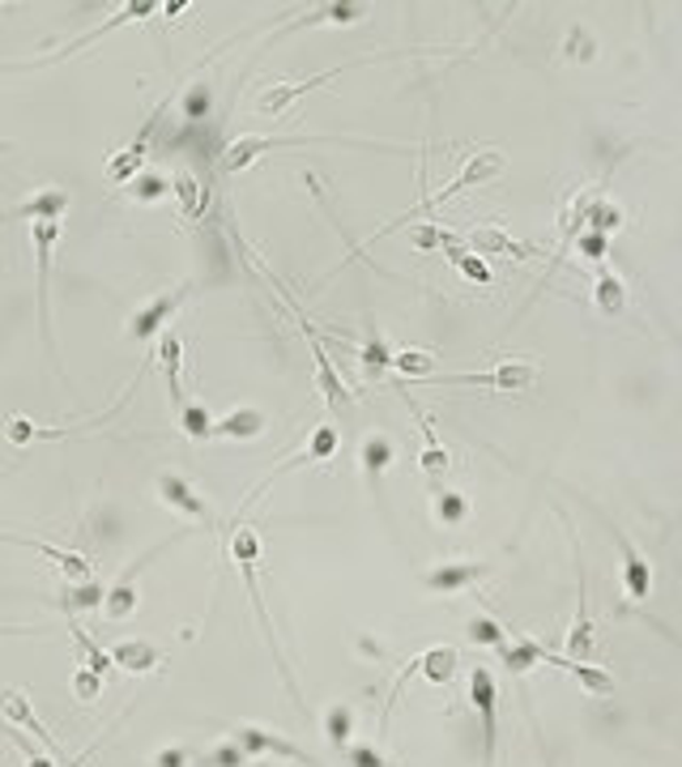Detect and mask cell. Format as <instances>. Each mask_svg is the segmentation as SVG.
Segmentation results:
<instances>
[{
  "label": "cell",
  "instance_id": "277c9868",
  "mask_svg": "<svg viewBox=\"0 0 682 767\" xmlns=\"http://www.w3.org/2000/svg\"><path fill=\"white\" fill-rule=\"evenodd\" d=\"M291 145H355V150H371V141H350V137H235L222 150L218 166L226 175H240L269 150H291Z\"/></svg>",
  "mask_w": 682,
  "mask_h": 767
},
{
  "label": "cell",
  "instance_id": "60d3db41",
  "mask_svg": "<svg viewBox=\"0 0 682 767\" xmlns=\"http://www.w3.org/2000/svg\"><path fill=\"white\" fill-rule=\"evenodd\" d=\"M593 55H598V39H593L584 27L568 30V39H563V60H572V64H589Z\"/></svg>",
  "mask_w": 682,
  "mask_h": 767
},
{
  "label": "cell",
  "instance_id": "cb8c5ba5",
  "mask_svg": "<svg viewBox=\"0 0 682 767\" xmlns=\"http://www.w3.org/2000/svg\"><path fill=\"white\" fill-rule=\"evenodd\" d=\"M367 9L363 4H320V9H312V13H303V18H295V22H286V27L277 30V34H291V30H312V27H350V22H358Z\"/></svg>",
  "mask_w": 682,
  "mask_h": 767
},
{
  "label": "cell",
  "instance_id": "db71d44e",
  "mask_svg": "<svg viewBox=\"0 0 682 767\" xmlns=\"http://www.w3.org/2000/svg\"><path fill=\"white\" fill-rule=\"evenodd\" d=\"M27 767H55V759H48V755H34V750H30V764Z\"/></svg>",
  "mask_w": 682,
  "mask_h": 767
},
{
  "label": "cell",
  "instance_id": "7dc6e473",
  "mask_svg": "<svg viewBox=\"0 0 682 767\" xmlns=\"http://www.w3.org/2000/svg\"><path fill=\"white\" fill-rule=\"evenodd\" d=\"M4 439H9L13 448H27V443L39 439V422L27 418V413H9V418H4Z\"/></svg>",
  "mask_w": 682,
  "mask_h": 767
},
{
  "label": "cell",
  "instance_id": "8992f818",
  "mask_svg": "<svg viewBox=\"0 0 682 767\" xmlns=\"http://www.w3.org/2000/svg\"><path fill=\"white\" fill-rule=\"evenodd\" d=\"M192 282H180L175 290H166V295H159V299H150L145 307H136L133 316H129V329H124V337L129 341H154L163 329H171V320L180 316V307L192 299Z\"/></svg>",
  "mask_w": 682,
  "mask_h": 767
},
{
  "label": "cell",
  "instance_id": "836d02e7",
  "mask_svg": "<svg viewBox=\"0 0 682 767\" xmlns=\"http://www.w3.org/2000/svg\"><path fill=\"white\" fill-rule=\"evenodd\" d=\"M69 631H73V644H78V653H82V665H85V669H94L99 678H108V669H115V665H111V653H108V648H103V644H99V640H94L90 631L78 627V623H69Z\"/></svg>",
  "mask_w": 682,
  "mask_h": 767
},
{
  "label": "cell",
  "instance_id": "2e32d148",
  "mask_svg": "<svg viewBox=\"0 0 682 767\" xmlns=\"http://www.w3.org/2000/svg\"><path fill=\"white\" fill-rule=\"evenodd\" d=\"M0 542H9V546H27V550H34V554H43L48 563H55V567L64 572L69 584L90 580V572H94V563H90L85 554H78V550H60V546H52V542H34V538H18V533H0Z\"/></svg>",
  "mask_w": 682,
  "mask_h": 767
},
{
  "label": "cell",
  "instance_id": "f546056e",
  "mask_svg": "<svg viewBox=\"0 0 682 767\" xmlns=\"http://www.w3.org/2000/svg\"><path fill=\"white\" fill-rule=\"evenodd\" d=\"M457 665H461V657H457V648H444V644H436V648H427V653H418V674L427 678V683H452L457 678Z\"/></svg>",
  "mask_w": 682,
  "mask_h": 767
},
{
  "label": "cell",
  "instance_id": "816d5d0a",
  "mask_svg": "<svg viewBox=\"0 0 682 767\" xmlns=\"http://www.w3.org/2000/svg\"><path fill=\"white\" fill-rule=\"evenodd\" d=\"M576 247H580L589 260H605V247H610V239H605V235H593V231H580V235H576Z\"/></svg>",
  "mask_w": 682,
  "mask_h": 767
},
{
  "label": "cell",
  "instance_id": "4fadbf2b",
  "mask_svg": "<svg viewBox=\"0 0 682 767\" xmlns=\"http://www.w3.org/2000/svg\"><path fill=\"white\" fill-rule=\"evenodd\" d=\"M601 521H605V517H601ZM605 529H610L614 546L623 554V589H628V597L631 602H649V597H653V567H649V559L635 550V542H631L614 521H605Z\"/></svg>",
  "mask_w": 682,
  "mask_h": 767
},
{
  "label": "cell",
  "instance_id": "9c48e42d",
  "mask_svg": "<svg viewBox=\"0 0 682 767\" xmlns=\"http://www.w3.org/2000/svg\"><path fill=\"white\" fill-rule=\"evenodd\" d=\"M171 546V542H159V546H150L136 563H129L124 572H120V580L108 589V597H103V614H108L111 623H124V618H133L136 614V602H141V593H136V575L145 572V563H154L163 550Z\"/></svg>",
  "mask_w": 682,
  "mask_h": 767
},
{
  "label": "cell",
  "instance_id": "8d00e7d4",
  "mask_svg": "<svg viewBox=\"0 0 682 767\" xmlns=\"http://www.w3.org/2000/svg\"><path fill=\"white\" fill-rule=\"evenodd\" d=\"M175 418H180V431L189 439H210V431H214V413L205 410V401H184L180 410H175Z\"/></svg>",
  "mask_w": 682,
  "mask_h": 767
},
{
  "label": "cell",
  "instance_id": "f1b7e54d",
  "mask_svg": "<svg viewBox=\"0 0 682 767\" xmlns=\"http://www.w3.org/2000/svg\"><path fill=\"white\" fill-rule=\"evenodd\" d=\"M431 517H436L444 529H457V524L469 521V499L452 487H431Z\"/></svg>",
  "mask_w": 682,
  "mask_h": 767
},
{
  "label": "cell",
  "instance_id": "9f6ffc18",
  "mask_svg": "<svg viewBox=\"0 0 682 767\" xmlns=\"http://www.w3.org/2000/svg\"><path fill=\"white\" fill-rule=\"evenodd\" d=\"M0 631H4V627H0Z\"/></svg>",
  "mask_w": 682,
  "mask_h": 767
},
{
  "label": "cell",
  "instance_id": "7bdbcfd3",
  "mask_svg": "<svg viewBox=\"0 0 682 767\" xmlns=\"http://www.w3.org/2000/svg\"><path fill=\"white\" fill-rule=\"evenodd\" d=\"M337 443H342V436H337V427H333V422H320V427L312 431V439H307L303 448L312 452V466H320V461H328V457L337 452Z\"/></svg>",
  "mask_w": 682,
  "mask_h": 767
},
{
  "label": "cell",
  "instance_id": "8fae6325",
  "mask_svg": "<svg viewBox=\"0 0 682 767\" xmlns=\"http://www.w3.org/2000/svg\"><path fill=\"white\" fill-rule=\"evenodd\" d=\"M154 491H159V503H166L171 512H180V517H189V521H201L205 529H214V508L205 503V494L192 491L189 478H180V473H159Z\"/></svg>",
  "mask_w": 682,
  "mask_h": 767
},
{
  "label": "cell",
  "instance_id": "9a60e30c",
  "mask_svg": "<svg viewBox=\"0 0 682 767\" xmlns=\"http://www.w3.org/2000/svg\"><path fill=\"white\" fill-rule=\"evenodd\" d=\"M64 209H69V192L64 188H39L34 196L27 201H18L13 209H0V226H9V222H60L64 218Z\"/></svg>",
  "mask_w": 682,
  "mask_h": 767
},
{
  "label": "cell",
  "instance_id": "e0dca14e",
  "mask_svg": "<svg viewBox=\"0 0 682 767\" xmlns=\"http://www.w3.org/2000/svg\"><path fill=\"white\" fill-rule=\"evenodd\" d=\"M154 362L163 367V380H166V392H171V410L184 406V384H180V367H184V341L175 329H163L154 337Z\"/></svg>",
  "mask_w": 682,
  "mask_h": 767
},
{
  "label": "cell",
  "instance_id": "f6af8a7d",
  "mask_svg": "<svg viewBox=\"0 0 682 767\" xmlns=\"http://www.w3.org/2000/svg\"><path fill=\"white\" fill-rule=\"evenodd\" d=\"M247 764H252V759H247L235 742H222L210 755H196V764L192 767H247Z\"/></svg>",
  "mask_w": 682,
  "mask_h": 767
},
{
  "label": "cell",
  "instance_id": "ab89813d",
  "mask_svg": "<svg viewBox=\"0 0 682 767\" xmlns=\"http://www.w3.org/2000/svg\"><path fill=\"white\" fill-rule=\"evenodd\" d=\"M129 196H133L136 205H154V201L171 196V184H166L159 171H141L133 184H129Z\"/></svg>",
  "mask_w": 682,
  "mask_h": 767
},
{
  "label": "cell",
  "instance_id": "7402d4cb",
  "mask_svg": "<svg viewBox=\"0 0 682 767\" xmlns=\"http://www.w3.org/2000/svg\"><path fill=\"white\" fill-rule=\"evenodd\" d=\"M358 466H363V473H367L371 491L380 494V478L397 466V443H393L388 436H367L363 443H358Z\"/></svg>",
  "mask_w": 682,
  "mask_h": 767
},
{
  "label": "cell",
  "instance_id": "f5cc1de1",
  "mask_svg": "<svg viewBox=\"0 0 682 767\" xmlns=\"http://www.w3.org/2000/svg\"><path fill=\"white\" fill-rule=\"evenodd\" d=\"M94 750H99V742H94V746H85L82 755H73V759H69V767H85V764H90V755H94Z\"/></svg>",
  "mask_w": 682,
  "mask_h": 767
},
{
  "label": "cell",
  "instance_id": "f35d334b",
  "mask_svg": "<svg viewBox=\"0 0 682 767\" xmlns=\"http://www.w3.org/2000/svg\"><path fill=\"white\" fill-rule=\"evenodd\" d=\"M180 111H184V120H210V111H214V85L210 82H192L184 90V99H180Z\"/></svg>",
  "mask_w": 682,
  "mask_h": 767
},
{
  "label": "cell",
  "instance_id": "74e56055",
  "mask_svg": "<svg viewBox=\"0 0 682 767\" xmlns=\"http://www.w3.org/2000/svg\"><path fill=\"white\" fill-rule=\"evenodd\" d=\"M350 734H355V708L350 704H333L325 713V738L333 750L350 746Z\"/></svg>",
  "mask_w": 682,
  "mask_h": 767
},
{
  "label": "cell",
  "instance_id": "ba28073f",
  "mask_svg": "<svg viewBox=\"0 0 682 767\" xmlns=\"http://www.w3.org/2000/svg\"><path fill=\"white\" fill-rule=\"evenodd\" d=\"M469 699L482 720V767H495V750H499V686L487 665L469 669Z\"/></svg>",
  "mask_w": 682,
  "mask_h": 767
},
{
  "label": "cell",
  "instance_id": "1f68e13d",
  "mask_svg": "<svg viewBox=\"0 0 682 767\" xmlns=\"http://www.w3.org/2000/svg\"><path fill=\"white\" fill-rule=\"evenodd\" d=\"M593 303H598L601 316H623V307H628V286H623V277L610 274V269H601L598 274V290H593Z\"/></svg>",
  "mask_w": 682,
  "mask_h": 767
},
{
  "label": "cell",
  "instance_id": "5bb4252c",
  "mask_svg": "<svg viewBox=\"0 0 682 767\" xmlns=\"http://www.w3.org/2000/svg\"><path fill=\"white\" fill-rule=\"evenodd\" d=\"M465 247H469L474 256H512V260H538V256H546L542 247L520 244V239H512V235L499 231V226H474V231L465 235Z\"/></svg>",
  "mask_w": 682,
  "mask_h": 767
},
{
  "label": "cell",
  "instance_id": "7a4b0ae2",
  "mask_svg": "<svg viewBox=\"0 0 682 767\" xmlns=\"http://www.w3.org/2000/svg\"><path fill=\"white\" fill-rule=\"evenodd\" d=\"M60 244V222H30V247H34V269H39V337H43V350L52 358L55 376L64 380V362H60V350H55L52 337V252Z\"/></svg>",
  "mask_w": 682,
  "mask_h": 767
},
{
  "label": "cell",
  "instance_id": "d4e9b609",
  "mask_svg": "<svg viewBox=\"0 0 682 767\" xmlns=\"http://www.w3.org/2000/svg\"><path fill=\"white\" fill-rule=\"evenodd\" d=\"M111 665H120L124 674H154V669H163V653L145 640H124L111 648Z\"/></svg>",
  "mask_w": 682,
  "mask_h": 767
},
{
  "label": "cell",
  "instance_id": "7c38bea8",
  "mask_svg": "<svg viewBox=\"0 0 682 767\" xmlns=\"http://www.w3.org/2000/svg\"><path fill=\"white\" fill-rule=\"evenodd\" d=\"M303 337L312 341V355H316V388H320L325 406L333 413L350 410V406H355V392L342 384V376H337V367H333V358H328V350H325V341H320V333L303 320Z\"/></svg>",
  "mask_w": 682,
  "mask_h": 767
},
{
  "label": "cell",
  "instance_id": "d6a6232c",
  "mask_svg": "<svg viewBox=\"0 0 682 767\" xmlns=\"http://www.w3.org/2000/svg\"><path fill=\"white\" fill-rule=\"evenodd\" d=\"M444 256H448V265H452L461 277H469V282H478V286H491V282H495L491 269H487V260H482V256H474V252H469L461 239L444 247Z\"/></svg>",
  "mask_w": 682,
  "mask_h": 767
},
{
  "label": "cell",
  "instance_id": "d6986e66",
  "mask_svg": "<svg viewBox=\"0 0 682 767\" xmlns=\"http://www.w3.org/2000/svg\"><path fill=\"white\" fill-rule=\"evenodd\" d=\"M163 111H166V103L150 120H145V129L136 133V141L133 145H124L115 158L108 163V180L111 184H133L136 175H141V163H145V145H150V137H154V129H159V120H163Z\"/></svg>",
  "mask_w": 682,
  "mask_h": 767
},
{
  "label": "cell",
  "instance_id": "603a6c76",
  "mask_svg": "<svg viewBox=\"0 0 682 767\" xmlns=\"http://www.w3.org/2000/svg\"><path fill=\"white\" fill-rule=\"evenodd\" d=\"M265 427H269V418L261 410H252V406H244V410H231L222 413V418H214L210 439H261Z\"/></svg>",
  "mask_w": 682,
  "mask_h": 767
},
{
  "label": "cell",
  "instance_id": "f907efd6",
  "mask_svg": "<svg viewBox=\"0 0 682 767\" xmlns=\"http://www.w3.org/2000/svg\"><path fill=\"white\" fill-rule=\"evenodd\" d=\"M192 764H196L192 746H163V750L150 759V767H192Z\"/></svg>",
  "mask_w": 682,
  "mask_h": 767
},
{
  "label": "cell",
  "instance_id": "4316f807",
  "mask_svg": "<svg viewBox=\"0 0 682 767\" xmlns=\"http://www.w3.org/2000/svg\"><path fill=\"white\" fill-rule=\"evenodd\" d=\"M499 657H503V665L512 669V674H529L533 665H546V657H550V648L546 644H538V640H529V635H512V644H503L499 648Z\"/></svg>",
  "mask_w": 682,
  "mask_h": 767
},
{
  "label": "cell",
  "instance_id": "c3c4849f",
  "mask_svg": "<svg viewBox=\"0 0 682 767\" xmlns=\"http://www.w3.org/2000/svg\"><path fill=\"white\" fill-rule=\"evenodd\" d=\"M73 695H78L82 704H94V699L103 695V678H99L94 669H85V665H82V669L73 674Z\"/></svg>",
  "mask_w": 682,
  "mask_h": 767
},
{
  "label": "cell",
  "instance_id": "44dd1931",
  "mask_svg": "<svg viewBox=\"0 0 682 767\" xmlns=\"http://www.w3.org/2000/svg\"><path fill=\"white\" fill-rule=\"evenodd\" d=\"M0 713L9 716V725H18V729H27V734H34V738H39L43 746H48V750H52L55 759H64V750H60L52 734L43 729V720L34 716V708H30V699L22 695V691H18V686H4V691H0Z\"/></svg>",
  "mask_w": 682,
  "mask_h": 767
},
{
  "label": "cell",
  "instance_id": "52a82bcc",
  "mask_svg": "<svg viewBox=\"0 0 682 767\" xmlns=\"http://www.w3.org/2000/svg\"><path fill=\"white\" fill-rule=\"evenodd\" d=\"M376 60H393V55H367V60H350V64H337V69H325L320 78H307V82H273L261 99H256V111L265 115V120H277V115H286V111L299 103L303 94H312V90H320L328 85L333 78H342L346 69H363V64H376Z\"/></svg>",
  "mask_w": 682,
  "mask_h": 767
},
{
  "label": "cell",
  "instance_id": "681fc988",
  "mask_svg": "<svg viewBox=\"0 0 682 767\" xmlns=\"http://www.w3.org/2000/svg\"><path fill=\"white\" fill-rule=\"evenodd\" d=\"M346 767H393V764L384 759L376 746L358 742V746H346Z\"/></svg>",
  "mask_w": 682,
  "mask_h": 767
},
{
  "label": "cell",
  "instance_id": "d590c367",
  "mask_svg": "<svg viewBox=\"0 0 682 767\" xmlns=\"http://www.w3.org/2000/svg\"><path fill=\"white\" fill-rule=\"evenodd\" d=\"M388 367L401 371V376H409V384H423L436 376V355H427V350H397Z\"/></svg>",
  "mask_w": 682,
  "mask_h": 767
},
{
  "label": "cell",
  "instance_id": "11a10c76",
  "mask_svg": "<svg viewBox=\"0 0 682 767\" xmlns=\"http://www.w3.org/2000/svg\"><path fill=\"white\" fill-rule=\"evenodd\" d=\"M261 767H273V764H261Z\"/></svg>",
  "mask_w": 682,
  "mask_h": 767
},
{
  "label": "cell",
  "instance_id": "4dcf8cb0",
  "mask_svg": "<svg viewBox=\"0 0 682 767\" xmlns=\"http://www.w3.org/2000/svg\"><path fill=\"white\" fill-rule=\"evenodd\" d=\"M619 226H623V209H619L610 196H593V192H589V201H584V231L610 239Z\"/></svg>",
  "mask_w": 682,
  "mask_h": 767
},
{
  "label": "cell",
  "instance_id": "30bf717a",
  "mask_svg": "<svg viewBox=\"0 0 682 767\" xmlns=\"http://www.w3.org/2000/svg\"><path fill=\"white\" fill-rule=\"evenodd\" d=\"M235 746L244 750L247 759H256V755H273V759H295L303 767H316V759L295 746L291 738H282V734H269V729H261V725H235Z\"/></svg>",
  "mask_w": 682,
  "mask_h": 767
},
{
  "label": "cell",
  "instance_id": "484cf974",
  "mask_svg": "<svg viewBox=\"0 0 682 767\" xmlns=\"http://www.w3.org/2000/svg\"><path fill=\"white\" fill-rule=\"evenodd\" d=\"M546 665H554V669H563L568 678H576V683L584 686L589 695H610L614 691V678L601 669V665H589V661H572V657H559V653H550L546 657Z\"/></svg>",
  "mask_w": 682,
  "mask_h": 767
},
{
  "label": "cell",
  "instance_id": "ffe728a7",
  "mask_svg": "<svg viewBox=\"0 0 682 767\" xmlns=\"http://www.w3.org/2000/svg\"><path fill=\"white\" fill-rule=\"evenodd\" d=\"M406 406H409V413L418 418V427H423V473L431 478V482H439L448 469H452V457H448V448L439 443V431H436V418L431 413L423 410L414 397L406 392Z\"/></svg>",
  "mask_w": 682,
  "mask_h": 767
},
{
  "label": "cell",
  "instance_id": "bcb514c9",
  "mask_svg": "<svg viewBox=\"0 0 682 767\" xmlns=\"http://www.w3.org/2000/svg\"><path fill=\"white\" fill-rule=\"evenodd\" d=\"M358 362H363V371L367 376H380V371H388V362H393V350L384 346V337H371L363 350H358Z\"/></svg>",
  "mask_w": 682,
  "mask_h": 767
},
{
  "label": "cell",
  "instance_id": "5b68a950",
  "mask_svg": "<svg viewBox=\"0 0 682 767\" xmlns=\"http://www.w3.org/2000/svg\"><path fill=\"white\" fill-rule=\"evenodd\" d=\"M542 380V367L529 358H508L491 371H452V376H431L423 384H482V388H499V392H529Z\"/></svg>",
  "mask_w": 682,
  "mask_h": 767
},
{
  "label": "cell",
  "instance_id": "e575fe53",
  "mask_svg": "<svg viewBox=\"0 0 682 767\" xmlns=\"http://www.w3.org/2000/svg\"><path fill=\"white\" fill-rule=\"evenodd\" d=\"M171 192L180 196V214H184V222H196V218H201V209H205V188L196 184V175H189V171H180V175L171 180Z\"/></svg>",
  "mask_w": 682,
  "mask_h": 767
},
{
  "label": "cell",
  "instance_id": "6da1fadb",
  "mask_svg": "<svg viewBox=\"0 0 682 767\" xmlns=\"http://www.w3.org/2000/svg\"><path fill=\"white\" fill-rule=\"evenodd\" d=\"M231 559L240 563L244 589H247V597H252V610H256V623H261V631H265V640H269V648H273V665L282 669V683H286V691L295 695L299 713H307L299 683H295L291 665H286V657H282V648H277V635H273V618H269V610H265V597H261V584H256V575H261V538H256V529H247V524H235V533H231Z\"/></svg>",
  "mask_w": 682,
  "mask_h": 767
},
{
  "label": "cell",
  "instance_id": "83f0119b",
  "mask_svg": "<svg viewBox=\"0 0 682 767\" xmlns=\"http://www.w3.org/2000/svg\"><path fill=\"white\" fill-rule=\"evenodd\" d=\"M103 597H108V589L99 580H78V584H64L60 589L55 605L64 614H82V610H103Z\"/></svg>",
  "mask_w": 682,
  "mask_h": 767
},
{
  "label": "cell",
  "instance_id": "ee69618b",
  "mask_svg": "<svg viewBox=\"0 0 682 767\" xmlns=\"http://www.w3.org/2000/svg\"><path fill=\"white\" fill-rule=\"evenodd\" d=\"M465 635H469L474 644H482V648H503L512 631H503V623H495V618H474V623L465 627Z\"/></svg>",
  "mask_w": 682,
  "mask_h": 767
},
{
  "label": "cell",
  "instance_id": "ac0fdd59",
  "mask_svg": "<svg viewBox=\"0 0 682 767\" xmlns=\"http://www.w3.org/2000/svg\"><path fill=\"white\" fill-rule=\"evenodd\" d=\"M491 572V563H474V559H452V563H439L431 572L423 575V584L431 589V593H461L469 584H478L482 575Z\"/></svg>",
  "mask_w": 682,
  "mask_h": 767
},
{
  "label": "cell",
  "instance_id": "b9f144b4",
  "mask_svg": "<svg viewBox=\"0 0 682 767\" xmlns=\"http://www.w3.org/2000/svg\"><path fill=\"white\" fill-rule=\"evenodd\" d=\"M409 244L423 247V252H431V247L457 244V235H452L444 222H423V226H414V231H409Z\"/></svg>",
  "mask_w": 682,
  "mask_h": 767
},
{
  "label": "cell",
  "instance_id": "3957f363",
  "mask_svg": "<svg viewBox=\"0 0 682 767\" xmlns=\"http://www.w3.org/2000/svg\"><path fill=\"white\" fill-rule=\"evenodd\" d=\"M508 171V163H503V154H495V150H482V154H474L469 163L461 166V175L448 184V188H439V192H431V196H423L414 209H406L401 218L397 222H388L384 231H376V239H384V235H393L397 226H406V222H418V218H427V214H436L439 205L444 201H452L457 192H465V188H478V184H491V180H499Z\"/></svg>",
  "mask_w": 682,
  "mask_h": 767
}]
</instances>
